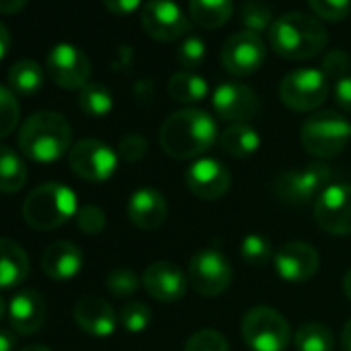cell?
I'll return each mask as SVG.
<instances>
[{"instance_id": "1", "label": "cell", "mask_w": 351, "mask_h": 351, "mask_svg": "<svg viewBox=\"0 0 351 351\" xmlns=\"http://www.w3.org/2000/svg\"><path fill=\"white\" fill-rule=\"evenodd\" d=\"M217 141L213 116L199 108H184L169 114L159 128V145L173 159H195Z\"/></svg>"}, {"instance_id": "2", "label": "cell", "mask_w": 351, "mask_h": 351, "mask_svg": "<svg viewBox=\"0 0 351 351\" xmlns=\"http://www.w3.org/2000/svg\"><path fill=\"white\" fill-rule=\"evenodd\" d=\"M21 153L38 163H54L71 151L73 130L69 120L52 110L32 114L19 128Z\"/></svg>"}, {"instance_id": "3", "label": "cell", "mask_w": 351, "mask_h": 351, "mask_svg": "<svg viewBox=\"0 0 351 351\" xmlns=\"http://www.w3.org/2000/svg\"><path fill=\"white\" fill-rule=\"evenodd\" d=\"M324 25L304 13H287L269 29V44L285 60H310L326 46Z\"/></svg>"}, {"instance_id": "4", "label": "cell", "mask_w": 351, "mask_h": 351, "mask_svg": "<svg viewBox=\"0 0 351 351\" xmlns=\"http://www.w3.org/2000/svg\"><path fill=\"white\" fill-rule=\"evenodd\" d=\"M79 211V199L73 189L60 182H46L34 189L23 203V219L40 232L64 226Z\"/></svg>"}, {"instance_id": "5", "label": "cell", "mask_w": 351, "mask_h": 351, "mask_svg": "<svg viewBox=\"0 0 351 351\" xmlns=\"http://www.w3.org/2000/svg\"><path fill=\"white\" fill-rule=\"evenodd\" d=\"M332 184V169L326 163H308L300 169H287L277 176L273 184L275 197L289 207L316 203L318 197Z\"/></svg>"}, {"instance_id": "6", "label": "cell", "mask_w": 351, "mask_h": 351, "mask_svg": "<svg viewBox=\"0 0 351 351\" xmlns=\"http://www.w3.org/2000/svg\"><path fill=\"white\" fill-rule=\"evenodd\" d=\"M351 138V124L339 112L324 110L312 114L300 130L302 147L320 157L328 159L339 155Z\"/></svg>"}, {"instance_id": "7", "label": "cell", "mask_w": 351, "mask_h": 351, "mask_svg": "<svg viewBox=\"0 0 351 351\" xmlns=\"http://www.w3.org/2000/svg\"><path fill=\"white\" fill-rule=\"evenodd\" d=\"M242 337L252 351H285L293 332L281 312L269 306H256L242 318Z\"/></svg>"}, {"instance_id": "8", "label": "cell", "mask_w": 351, "mask_h": 351, "mask_svg": "<svg viewBox=\"0 0 351 351\" xmlns=\"http://www.w3.org/2000/svg\"><path fill=\"white\" fill-rule=\"evenodd\" d=\"M328 87L330 83L320 69H298L283 77L279 97L293 112H312L326 101Z\"/></svg>"}, {"instance_id": "9", "label": "cell", "mask_w": 351, "mask_h": 351, "mask_svg": "<svg viewBox=\"0 0 351 351\" xmlns=\"http://www.w3.org/2000/svg\"><path fill=\"white\" fill-rule=\"evenodd\" d=\"M69 165L81 180L99 184L116 173L118 153L99 138H81L69 151Z\"/></svg>"}, {"instance_id": "10", "label": "cell", "mask_w": 351, "mask_h": 351, "mask_svg": "<svg viewBox=\"0 0 351 351\" xmlns=\"http://www.w3.org/2000/svg\"><path fill=\"white\" fill-rule=\"evenodd\" d=\"M232 277V265L217 248H203L189 263V283L205 298L223 293L230 287Z\"/></svg>"}, {"instance_id": "11", "label": "cell", "mask_w": 351, "mask_h": 351, "mask_svg": "<svg viewBox=\"0 0 351 351\" xmlns=\"http://www.w3.org/2000/svg\"><path fill=\"white\" fill-rule=\"evenodd\" d=\"M48 77L62 89H83L91 77V62L83 50L73 44H56L46 58Z\"/></svg>"}, {"instance_id": "12", "label": "cell", "mask_w": 351, "mask_h": 351, "mask_svg": "<svg viewBox=\"0 0 351 351\" xmlns=\"http://www.w3.org/2000/svg\"><path fill=\"white\" fill-rule=\"evenodd\" d=\"M314 219L320 230L332 236L351 234V184H330L314 203Z\"/></svg>"}, {"instance_id": "13", "label": "cell", "mask_w": 351, "mask_h": 351, "mask_svg": "<svg viewBox=\"0 0 351 351\" xmlns=\"http://www.w3.org/2000/svg\"><path fill=\"white\" fill-rule=\"evenodd\" d=\"M141 25L157 42H176L189 32V19L173 0H149L141 11Z\"/></svg>"}, {"instance_id": "14", "label": "cell", "mask_w": 351, "mask_h": 351, "mask_svg": "<svg viewBox=\"0 0 351 351\" xmlns=\"http://www.w3.org/2000/svg\"><path fill=\"white\" fill-rule=\"evenodd\" d=\"M265 42L258 34L238 32L230 36L221 48V64L234 77H248L265 62Z\"/></svg>"}, {"instance_id": "15", "label": "cell", "mask_w": 351, "mask_h": 351, "mask_svg": "<svg viewBox=\"0 0 351 351\" xmlns=\"http://www.w3.org/2000/svg\"><path fill=\"white\" fill-rule=\"evenodd\" d=\"M184 184L197 199L215 201L230 191L232 173L219 159L201 157L186 167Z\"/></svg>"}, {"instance_id": "16", "label": "cell", "mask_w": 351, "mask_h": 351, "mask_svg": "<svg viewBox=\"0 0 351 351\" xmlns=\"http://www.w3.org/2000/svg\"><path fill=\"white\" fill-rule=\"evenodd\" d=\"M211 104H213L215 114L221 120L232 122V124H248V120H252L261 108V101L254 89L242 83H232V81L217 85V89L213 91Z\"/></svg>"}, {"instance_id": "17", "label": "cell", "mask_w": 351, "mask_h": 351, "mask_svg": "<svg viewBox=\"0 0 351 351\" xmlns=\"http://www.w3.org/2000/svg\"><path fill=\"white\" fill-rule=\"evenodd\" d=\"M143 287L145 291L163 304L178 302L186 295L189 289V277L184 271L167 261H157L149 265L143 273Z\"/></svg>"}, {"instance_id": "18", "label": "cell", "mask_w": 351, "mask_h": 351, "mask_svg": "<svg viewBox=\"0 0 351 351\" xmlns=\"http://www.w3.org/2000/svg\"><path fill=\"white\" fill-rule=\"evenodd\" d=\"M277 275L287 283H306L318 271V252L306 242L283 244L273 258Z\"/></svg>"}, {"instance_id": "19", "label": "cell", "mask_w": 351, "mask_h": 351, "mask_svg": "<svg viewBox=\"0 0 351 351\" xmlns=\"http://www.w3.org/2000/svg\"><path fill=\"white\" fill-rule=\"evenodd\" d=\"M73 316L77 326L91 337H110L118 326V314L106 300L97 295L81 298L75 304Z\"/></svg>"}, {"instance_id": "20", "label": "cell", "mask_w": 351, "mask_h": 351, "mask_svg": "<svg viewBox=\"0 0 351 351\" xmlns=\"http://www.w3.org/2000/svg\"><path fill=\"white\" fill-rule=\"evenodd\" d=\"M126 213H128V219L138 230L151 232V230H157L159 226H163V221L167 217V201L159 191L143 186L130 195Z\"/></svg>"}, {"instance_id": "21", "label": "cell", "mask_w": 351, "mask_h": 351, "mask_svg": "<svg viewBox=\"0 0 351 351\" xmlns=\"http://www.w3.org/2000/svg\"><path fill=\"white\" fill-rule=\"evenodd\" d=\"M9 320L15 332L34 335L46 322V302L36 289H23L9 304Z\"/></svg>"}, {"instance_id": "22", "label": "cell", "mask_w": 351, "mask_h": 351, "mask_svg": "<svg viewBox=\"0 0 351 351\" xmlns=\"http://www.w3.org/2000/svg\"><path fill=\"white\" fill-rule=\"evenodd\" d=\"M83 269V252L69 240L52 242L42 254V271L54 281H69Z\"/></svg>"}, {"instance_id": "23", "label": "cell", "mask_w": 351, "mask_h": 351, "mask_svg": "<svg viewBox=\"0 0 351 351\" xmlns=\"http://www.w3.org/2000/svg\"><path fill=\"white\" fill-rule=\"evenodd\" d=\"M29 275V256L11 238H0V291L21 285Z\"/></svg>"}, {"instance_id": "24", "label": "cell", "mask_w": 351, "mask_h": 351, "mask_svg": "<svg viewBox=\"0 0 351 351\" xmlns=\"http://www.w3.org/2000/svg\"><path fill=\"white\" fill-rule=\"evenodd\" d=\"M219 147L232 157H248L258 151L261 134L250 124H232L219 134Z\"/></svg>"}, {"instance_id": "25", "label": "cell", "mask_w": 351, "mask_h": 351, "mask_svg": "<svg viewBox=\"0 0 351 351\" xmlns=\"http://www.w3.org/2000/svg\"><path fill=\"white\" fill-rule=\"evenodd\" d=\"M189 9L193 21L199 27L219 29L230 21L234 13V3L232 0H191Z\"/></svg>"}, {"instance_id": "26", "label": "cell", "mask_w": 351, "mask_h": 351, "mask_svg": "<svg viewBox=\"0 0 351 351\" xmlns=\"http://www.w3.org/2000/svg\"><path fill=\"white\" fill-rule=\"evenodd\" d=\"M27 182V165L9 145H0V193H19Z\"/></svg>"}, {"instance_id": "27", "label": "cell", "mask_w": 351, "mask_h": 351, "mask_svg": "<svg viewBox=\"0 0 351 351\" xmlns=\"http://www.w3.org/2000/svg\"><path fill=\"white\" fill-rule=\"evenodd\" d=\"M9 89L19 95H36L44 87V69L32 58L17 60L9 71Z\"/></svg>"}, {"instance_id": "28", "label": "cell", "mask_w": 351, "mask_h": 351, "mask_svg": "<svg viewBox=\"0 0 351 351\" xmlns=\"http://www.w3.org/2000/svg\"><path fill=\"white\" fill-rule=\"evenodd\" d=\"M167 91H169V97L178 104H197L207 97L209 85L203 77L189 73V71H180L171 75L167 83Z\"/></svg>"}, {"instance_id": "29", "label": "cell", "mask_w": 351, "mask_h": 351, "mask_svg": "<svg viewBox=\"0 0 351 351\" xmlns=\"http://www.w3.org/2000/svg\"><path fill=\"white\" fill-rule=\"evenodd\" d=\"M293 345L298 351H332V330L320 322H306L293 332Z\"/></svg>"}, {"instance_id": "30", "label": "cell", "mask_w": 351, "mask_h": 351, "mask_svg": "<svg viewBox=\"0 0 351 351\" xmlns=\"http://www.w3.org/2000/svg\"><path fill=\"white\" fill-rule=\"evenodd\" d=\"M79 108L91 118H104L114 108V97L110 89L101 83H87L79 91Z\"/></svg>"}, {"instance_id": "31", "label": "cell", "mask_w": 351, "mask_h": 351, "mask_svg": "<svg viewBox=\"0 0 351 351\" xmlns=\"http://www.w3.org/2000/svg\"><path fill=\"white\" fill-rule=\"evenodd\" d=\"M240 254L244 258V263H248L250 267H265L275 258V250L271 246V242L261 236V234H248L242 244H240Z\"/></svg>"}, {"instance_id": "32", "label": "cell", "mask_w": 351, "mask_h": 351, "mask_svg": "<svg viewBox=\"0 0 351 351\" xmlns=\"http://www.w3.org/2000/svg\"><path fill=\"white\" fill-rule=\"evenodd\" d=\"M118 322L126 332L138 335L151 324V310L143 302H126L118 312Z\"/></svg>"}, {"instance_id": "33", "label": "cell", "mask_w": 351, "mask_h": 351, "mask_svg": "<svg viewBox=\"0 0 351 351\" xmlns=\"http://www.w3.org/2000/svg\"><path fill=\"white\" fill-rule=\"evenodd\" d=\"M19 118H21V108L17 95L9 87L0 85V138L15 132V128L19 126Z\"/></svg>"}, {"instance_id": "34", "label": "cell", "mask_w": 351, "mask_h": 351, "mask_svg": "<svg viewBox=\"0 0 351 351\" xmlns=\"http://www.w3.org/2000/svg\"><path fill=\"white\" fill-rule=\"evenodd\" d=\"M143 279H138V275L128 269V267H116L108 273L106 279V287L110 289L112 295L116 298H130L136 293V289L141 287Z\"/></svg>"}, {"instance_id": "35", "label": "cell", "mask_w": 351, "mask_h": 351, "mask_svg": "<svg viewBox=\"0 0 351 351\" xmlns=\"http://www.w3.org/2000/svg\"><path fill=\"white\" fill-rule=\"evenodd\" d=\"M242 23H244L246 32L261 36L263 32H269L275 21H273L271 9L267 5L256 3V0H250V3H246L242 7Z\"/></svg>"}, {"instance_id": "36", "label": "cell", "mask_w": 351, "mask_h": 351, "mask_svg": "<svg viewBox=\"0 0 351 351\" xmlns=\"http://www.w3.org/2000/svg\"><path fill=\"white\" fill-rule=\"evenodd\" d=\"M184 351H230V345L219 330L203 328L191 335L184 345Z\"/></svg>"}, {"instance_id": "37", "label": "cell", "mask_w": 351, "mask_h": 351, "mask_svg": "<svg viewBox=\"0 0 351 351\" xmlns=\"http://www.w3.org/2000/svg\"><path fill=\"white\" fill-rule=\"evenodd\" d=\"M75 219H77V228H79L85 236H97V234H101L104 228H106V213H104L97 205L79 207Z\"/></svg>"}, {"instance_id": "38", "label": "cell", "mask_w": 351, "mask_h": 351, "mask_svg": "<svg viewBox=\"0 0 351 351\" xmlns=\"http://www.w3.org/2000/svg\"><path fill=\"white\" fill-rule=\"evenodd\" d=\"M308 5L324 21H343L351 11V0H308Z\"/></svg>"}, {"instance_id": "39", "label": "cell", "mask_w": 351, "mask_h": 351, "mask_svg": "<svg viewBox=\"0 0 351 351\" xmlns=\"http://www.w3.org/2000/svg\"><path fill=\"white\" fill-rule=\"evenodd\" d=\"M349 69H351V56L343 50H332L324 56L322 60V75L328 79V83H337L339 79L347 77L349 75Z\"/></svg>"}, {"instance_id": "40", "label": "cell", "mask_w": 351, "mask_h": 351, "mask_svg": "<svg viewBox=\"0 0 351 351\" xmlns=\"http://www.w3.org/2000/svg\"><path fill=\"white\" fill-rule=\"evenodd\" d=\"M205 56H207V48H205V42L201 38H186L180 48H178V62L180 66L184 69H197L205 62Z\"/></svg>"}, {"instance_id": "41", "label": "cell", "mask_w": 351, "mask_h": 351, "mask_svg": "<svg viewBox=\"0 0 351 351\" xmlns=\"http://www.w3.org/2000/svg\"><path fill=\"white\" fill-rule=\"evenodd\" d=\"M145 153H147V138L138 132H130V134L122 136L118 143V157H122L128 163L141 161L145 157Z\"/></svg>"}, {"instance_id": "42", "label": "cell", "mask_w": 351, "mask_h": 351, "mask_svg": "<svg viewBox=\"0 0 351 351\" xmlns=\"http://www.w3.org/2000/svg\"><path fill=\"white\" fill-rule=\"evenodd\" d=\"M332 97H335V104L343 112L351 114V75L332 83Z\"/></svg>"}, {"instance_id": "43", "label": "cell", "mask_w": 351, "mask_h": 351, "mask_svg": "<svg viewBox=\"0 0 351 351\" xmlns=\"http://www.w3.org/2000/svg\"><path fill=\"white\" fill-rule=\"evenodd\" d=\"M143 5V0H104V7L112 15H130Z\"/></svg>"}, {"instance_id": "44", "label": "cell", "mask_w": 351, "mask_h": 351, "mask_svg": "<svg viewBox=\"0 0 351 351\" xmlns=\"http://www.w3.org/2000/svg\"><path fill=\"white\" fill-rule=\"evenodd\" d=\"M27 3L29 0H0V15H17Z\"/></svg>"}, {"instance_id": "45", "label": "cell", "mask_w": 351, "mask_h": 351, "mask_svg": "<svg viewBox=\"0 0 351 351\" xmlns=\"http://www.w3.org/2000/svg\"><path fill=\"white\" fill-rule=\"evenodd\" d=\"M11 50V34L7 29V25L0 21V60H3Z\"/></svg>"}, {"instance_id": "46", "label": "cell", "mask_w": 351, "mask_h": 351, "mask_svg": "<svg viewBox=\"0 0 351 351\" xmlns=\"http://www.w3.org/2000/svg\"><path fill=\"white\" fill-rule=\"evenodd\" d=\"M17 345V337L11 330L0 328V351H13Z\"/></svg>"}, {"instance_id": "47", "label": "cell", "mask_w": 351, "mask_h": 351, "mask_svg": "<svg viewBox=\"0 0 351 351\" xmlns=\"http://www.w3.org/2000/svg\"><path fill=\"white\" fill-rule=\"evenodd\" d=\"M341 343H343V351H351V318L345 322L343 332H341Z\"/></svg>"}, {"instance_id": "48", "label": "cell", "mask_w": 351, "mask_h": 351, "mask_svg": "<svg viewBox=\"0 0 351 351\" xmlns=\"http://www.w3.org/2000/svg\"><path fill=\"white\" fill-rule=\"evenodd\" d=\"M343 291H345V295H347V300L351 302V269L345 273V277H343Z\"/></svg>"}, {"instance_id": "49", "label": "cell", "mask_w": 351, "mask_h": 351, "mask_svg": "<svg viewBox=\"0 0 351 351\" xmlns=\"http://www.w3.org/2000/svg\"><path fill=\"white\" fill-rule=\"evenodd\" d=\"M9 312V306H7V302H5V298H3V293H0V320H3V316Z\"/></svg>"}, {"instance_id": "50", "label": "cell", "mask_w": 351, "mask_h": 351, "mask_svg": "<svg viewBox=\"0 0 351 351\" xmlns=\"http://www.w3.org/2000/svg\"><path fill=\"white\" fill-rule=\"evenodd\" d=\"M21 351H52V349L46 347V345H29V347H25V349H21Z\"/></svg>"}]
</instances>
